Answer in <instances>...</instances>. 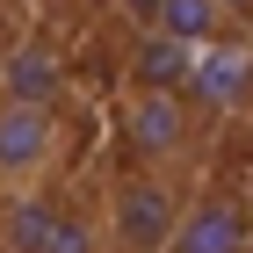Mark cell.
<instances>
[{
    "instance_id": "cell-1",
    "label": "cell",
    "mask_w": 253,
    "mask_h": 253,
    "mask_svg": "<svg viewBox=\"0 0 253 253\" xmlns=\"http://www.w3.org/2000/svg\"><path fill=\"white\" fill-rule=\"evenodd\" d=\"M116 152L145 174L203 181L210 174V109L195 87H123L116 94Z\"/></svg>"
},
{
    "instance_id": "cell-2",
    "label": "cell",
    "mask_w": 253,
    "mask_h": 253,
    "mask_svg": "<svg viewBox=\"0 0 253 253\" xmlns=\"http://www.w3.org/2000/svg\"><path fill=\"white\" fill-rule=\"evenodd\" d=\"M73 174V116L37 101H0V203L65 195Z\"/></svg>"
},
{
    "instance_id": "cell-3",
    "label": "cell",
    "mask_w": 253,
    "mask_h": 253,
    "mask_svg": "<svg viewBox=\"0 0 253 253\" xmlns=\"http://www.w3.org/2000/svg\"><path fill=\"white\" fill-rule=\"evenodd\" d=\"M203 181H210V174H203ZM203 181H174V174H145V167H116L109 188H101V210H109V253H167Z\"/></svg>"
},
{
    "instance_id": "cell-4",
    "label": "cell",
    "mask_w": 253,
    "mask_h": 253,
    "mask_svg": "<svg viewBox=\"0 0 253 253\" xmlns=\"http://www.w3.org/2000/svg\"><path fill=\"white\" fill-rule=\"evenodd\" d=\"M167 253H253V188L239 174L210 167V181L195 188V203H188Z\"/></svg>"
},
{
    "instance_id": "cell-5",
    "label": "cell",
    "mask_w": 253,
    "mask_h": 253,
    "mask_svg": "<svg viewBox=\"0 0 253 253\" xmlns=\"http://www.w3.org/2000/svg\"><path fill=\"white\" fill-rule=\"evenodd\" d=\"M65 51L51 29H15L0 37V101H37V109H65Z\"/></svg>"
},
{
    "instance_id": "cell-6",
    "label": "cell",
    "mask_w": 253,
    "mask_h": 253,
    "mask_svg": "<svg viewBox=\"0 0 253 253\" xmlns=\"http://www.w3.org/2000/svg\"><path fill=\"white\" fill-rule=\"evenodd\" d=\"M29 7H37L43 22H65V15H80V7H87V0H29Z\"/></svg>"
},
{
    "instance_id": "cell-7",
    "label": "cell",
    "mask_w": 253,
    "mask_h": 253,
    "mask_svg": "<svg viewBox=\"0 0 253 253\" xmlns=\"http://www.w3.org/2000/svg\"><path fill=\"white\" fill-rule=\"evenodd\" d=\"M217 7H224V15H232L239 29H246V37H253V0H217Z\"/></svg>"
}]
</instances>
